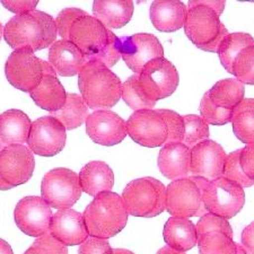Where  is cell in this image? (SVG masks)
Instances as JSON below:
<instances>
[{
    "instance_id": "obj_1",
    "label": "cell",
    "mask_w": 254,
    "mask_h": 254,
    "mask_svg": "<svg viewBox=\"0 0 254 254\" xmlns=\"http://www.w3.org/2000/svg\"><path fill=\"white\" fill-rule=\"evenodd\" d=\"M68 40L83 52L87 61H101L111 68L122 58L121 39L88 14L73 22Z\"/></svg>"
},
{
    "instance_id": "obj_2",
    "label": "cell",
    "mask_w": 254,
    "mask_h": 254,
    "mask_svg": "<svg viewBox=\"0 0 254 254\" xmlns=\"http://www.w3.org/2000/svg\"><path fill=\"white\" fill-rule=\"evenodd\" d=\"M56 19L44 11L15 15L3 27V39L14 50L30 48L34 52L50 48L56 42Z\"/></svg>"
},
{
    "instance_id": "obj_3",
    "label": "cell",
    "mask_w": 254,
    "mask_h": 254,
    "mask_svg": "<svg viewBox=\"0 0 254 254\" xmlns=\"http://www.w3.org/2000/svg\"><path fill=\"white\" fill-rule=\"evenodd\" d=\"M119 77L101 61H87L78 75V86L86 105L93 110H109L122 97Z\"/></svg>"
},
{
    "instance_id": "obj_4",
    "label": "cell",
    "mask_w": 254,
    "mask_h": 254,
    "mask_svg": "<svg viewBox=\"0 0 254 254\" xmlns=\"http://www.w3.org/2000/svg\"><path fill=\"white\" fill-rule=\"evenodd\" d=\"M83 216L89 236L108 240L126 227L129 214L122 196L105 191L94 198L86 207Z\"/></svg>"
},
{
    "instance_id": "obj_5",
    "label": "cell",
    "mask_w": 254,
    "mask_h": 254,
    "mask_svg": "<svg viewBox=\"0 0 254 254\" xmlns=\"http://www.w3.org/2000/svg\"><path fill=\"white\" fill-rule=\"evenodd\" d=\"M208 0H190L184 32L200 50L215 53L229 33Z\"/></svg>"
},
{
    "instance_id": "obj_6",
    "label": "cell",
    "mask_w": 254,
    "mask_h": 254,
    "mask_svg": "<svg viewBox=\"0 0 254 254\" xmlns=\"http://www.w3.org/2000/svg\"><path fill=\"white\" fill-rule=\"evenodd\" d=\"M122 200L129 215L153 218L166 210V187L150 176L133 180L125 188Z\"/></svg>"
},
{
    "instance_id": "obj_7",
    "label": "cell",
    "mask_w": 254,
    "mask_h": 254,
    "mask_svg": "<svg viewBox=\"0 0 254 254\" xmlns=\"http://www.w3.org/2000/svg\"><path fill=\"white\" fill-rule=\"evenodd\" d=\"M208 180L188 176L172 181L166 188V210L173 217H202L207 214L202 189Z\"/></svg>"
},
{
    "instance_id": "obj_8",
    "label": "cell",
    "mask_w": 254,
    "mask_h": 254,
    "mask_svg": "<svg viewBox=\"0 0 254 254\" xmlns=\"http://www.w3.org/2000/svg\"><path fill=\"white\" fill-rule=\"evenodd\" d=\"M202 199L207 212L228 220L243 209L245 192L240 184L222 176L207 182L202 189Z\"/></svg>"
},
{
    "instance_id": "obj_9",
    "label": "cell",
    "mask_w": 254,
    "mask_h": 254,
    "mask_svg": "<svg viewBox=\"0 0 254 254\" xmlns=\"http://www.w3.org/2000/svg\"><path fill=\"white\" fill-rule=\"evenodd\" d=\"M81 192L79 175L64 167L49 171L41 183V198L59 210L70 209L79 200Z\"/></svg>"
},
{
    "instance_id": "obj_10",
    "label": "cell",
    "mask_w": 254,
    "mask_h": 254,
    "mask_svg": "<svg viewBox=\"0 0 254 254\" xmlns=\"http://www.w3.org/2000/svg\"><path fill=\"white\" fill-rule=\"evenodd\" d=\"M5 73L15 88L31 94L43 77V60L38 58L30 48L14 50L6 61Z\"/></svg>"
},
{
    "instance_id": "obj_11",
    "label": "cell",
    "mask_w": 254,
    "mask_h": 254,
    "mask_svg": "<svg viewBox=\"0 0 254 254\" xmlns=\"http://www.w3.org/2000/svg\"><path fill=\"white\" fill-rule=\"evenodd\" d=\"M127 133L134 142L147 148L163 147L169 138L165 119L158 110L134 111L127 121Z\"/></svg>"
},
{
    "instance_id": "obj_12",
    "label": "cell",
    "mask_w": 254,
    "mask_h": 254,
    "mask_svg": "<svg viewBox=\"0 0 254 254\" xmlns=\"http://www.w3.org/2000/svg\"><path fill=\"white\" fill-rule=\"evenodd\" d=\"M139 83L146 96L156 103L171 96L180 83L175 65L165 58L149 61L139 73Z\"/></svg>"
},
{
    "instance_id": "obj_13",
    "label": "cell",
    "mask_w": 254,
    "mask_h": 254,
    "mask_svg": "<svg viewBox=\"0 0 254 254\" xmlns=\"http://www.w3.org/2000/svg\"><path fill=\"white\" fill-rule=\"evenodd\" d=\"M67 133L61 122L53 117L39 118L32 124L27 147L38 156L52 157L64 148Z\"/></svg>"
},
{
    "instance_id": "obj_14",
    "label": "cell",
    "mask_w": 254,
    "mask_h": 254,
    "mask_svg": "<svg viewBox=\"0 0 254 254\" xmlns=\"http://www.w3.org/2000/svg\"><path fill=\"white\" fill-rule=\"evenodd\" d=\"M15 223L24 234L32 237L50 233L52 220L51 207L42 198L35 195L25 196L16 204Z\"/></svg>"
},
{
    "instance_id": "obj_15",
    "label": "cell",
    "mask_w": 254,
    "mask_h": 254,
    "mask_svg": "<svg viewBox=\"0 0 254 254\" xmlns=\"http://www.w3.org/2000/svg\"><path fill=\"white\" fill-rule=\"evenodd\" d=\"M35 169L33 151L24 145H8L0 151V179L11 188L31 180Z\"/></svg>"
},
{
    "instance_id": "obj_16",
    "label": "cell",
    "mask_w": 254,
    "mask_h": 254,
    "mask_svg": "<svg viewBox=\"0 0 254 254\" xmlns=\"http://www.w3.org/2000/svg\"><path fill=\"white\" fill-rule=\"evenodd\" d=\"M121 57L130 70L139 75L149 61L164 58V49L155 35L138 33L121 38Z\"/></svg>"
},
{
    "instance_id": "obj_17",
    "label": "cell",
    "mask_w": 254,
    "mask_h": 254,
    "mask_svg": "<svg viewBox=\"0 0 254 254\" xmlns=\"http://www.w3.org/2000/svg\"><path fill=\"white\" fill-rule=\"evenodd\" d=\"M86 132L94 142L104 147L116 146L127 137V122L110 110L94 111L86 120Z\"/></svg>"
},
{
    "instance_id": "obj_18",
    "label": "cell",
    "mask_w": 254,
    "mask_h": 254,
    "mask_svg": "<svg viewBox=\"0 0 254 254\" xmlns=\"http://www.w3.org/2000/svg\"><path fill=\"white\" fill-rule=\"evenodd\" d=\"M227 154L219 143L214 140H204L191 149V176H199L214 181L222 178Z\"/></svg>"
},
{
    "instance_id": "obj_19",
    "label": "cell",
    "mask_w": 254,
    "mask_h": 254,
    "mask_svg": "<svg viewBox=\"0 0 254 254\" xmlns=\"http://www.w3.org/2000/svg\"><path fill=\"white\" fill-rule=\"evenodd\" d=\"M50 234L65 247L83 244L89 236L84 216L72 209H64L53 215Z\"/></svg>"
},
{
    "instance_id": "obj_20",
    "label": "cell",
    "mask_w": 254,
    "mask_h": 254,
    "mask_svg": "<svg viewBox=\"0 0 254 254\" xmlns=\"http://www.w3.org/2000/svg\"><path fill=\"white\" fill-rule=\"evenodd\" d=\"M44 73L41 83L30 95L39 108L50 113L57 112L64 108L67 100V93L52 65L43 60Z\"/></svg>"
},
{
    "instance_id": "obj_21",
    "label": "cell",
    "mask_w": 254,
    "mask_h": 254,
    "mask_svg": "<svg viewBox=\"0 0 254 254\" xmlns=\"http://www.w3.org/2000/svg\"><path fill=\"white\" fill-rule=\"evenodd\" d=\"M49 64L55 69L57 75L72 77L79 75L81 69L87 64V59L71 41L61 39L50 47Z\"/></svg>"
},
{
    "instance_id": "obj_22",
    "label": "cell",
    "mask_w": 254,
    "mask_h": 254,
    "mask_svg": "<svg viewBox=\"0 0 254 254\" xmlns=\"http://www.w3.org/2000/svg\"><path fill=\"white\" fill-rule=\"evenodd\" d=\"M158 169L172 181L190 175L191 149L182 142L165 143L158 154Z\"/></svg>"
},
{
    "instance_id": "obj_23",
    "label": "cell",
    "mask_w": 254,
    "mask_h": 254,
    "mask_svg": "<svg viewBox=\"0 0 254 254\" xmlns=\"http://www.w3.org/2000/svg\"><path fill=\"white\" fill-rule=\"evenodd\" d=\"M150 20L159 32H175L186 24L188 9L182 1L178 0H156L149 9Z\"/></svg>"
},
{
    "instance_id": "obj_24",
    "label": "cell",
    "mask_w": 254,
    "mask_h": 254,
    "mask_svg": "<svg viewBox=\"0 0 254 254\" xmlns=\"http://www.w3.org/2000/svg\"><path fill=\"white\" fill-rule=\"evenodd\" d=\"M94 17L109 30L126 26L133 15L131 0H95L93 3Z\"/></svg>"
},
{
    "instance_id": "obj_25",
    "label": "cell",
    "mask_w": 254,
    "mask_h": 254,
    "mask_svg": "<svg viewBox=\"0 0 254 254\" xmlns=\"http://www.w3.org/2000/svg\"><path fill=\"white\" fill-rule=\"evenodd\" d=\"M163 236L167 247L175 251L187 252L198 244L196 227L189 218L172 216L164 225Z\"/></svg>"
},
{
    "instance_id": "obj_26",
    "label": "cell",
    "mask_w": 254,
    "mask_h": 254,
    "mask_svg": "<svg viewBox=\"0 0 254 254\" xmlns=\"http://www.w3.org/2000/svg\"><path fill=\"white\" fill-rule=\"evenodd\" d=\"M31 119L19 110H8L0 116V141L8 145H24L32 129Z\"/></svg>"
},
{
    "instance_id": "obj_27",
    "label": "cell",
    "mask_w": 254,
    "mask_h": 254,
    "mask_svg": "<svg viewBox=\"0 0 254 254\" xmlns=\"http://www.w3.org/2000/svg\"><path fill=\"white\" fill-rule=\"evenodd\" d=\"M81 190L89 195L96 196L105 191H111L114 186V174L108 164L93 161L86 164L79 173Z\"/></svg>"
},
{
    "instance_id": "obj_28",
    "label": "cell",
    "mask_w": 254,
    "mask_h": 254,
    "mask_svg": "<svg viewBox=\"0 0 254 254\" xmlns=\"http://www.w3.org/2000/svg\"><path fill=\"white\" fill-rule=\"evenodd\" d=\"M212 103L220 109L234 110L244 100V85L236 78L217 81L207 92Z\"/></svg>"
},
{
    "instance_id": "obj_29",
    "label": "cell",
    "mask_w": 254,
    "mask_h": 254,
    "mask_svg": "<svg viewBox=\"0 0 254 254\" xmlns=\"http://www.w3.org/2000/svg\"><path fill=\"white\" fill-rule=\"evenodd\" d=\"M50 117L56 118L61 122L65 130H73L79 128L87 120L89 117L88 106L78 94L67 93V100L64 108L59 111L50 113Z\"/></svg>"
},
{
    "instance_id": "obj_30",
    "label": "cell",
    "mask_w": 254,
    "mask_h": 254,
    "mask_svg": "<svg viewBox=\"0 0 254 254\" xmlns=\"http://www.w3.org/2000/svg\"><path fill=\"white\" fill-rule=\"evenodd\" d=\"M232 124L236 138L247 145L254 143V98H244L236 106Z\"/></svg>"
},
{
    "instance_id": "obj_31",
    "label": "cell",
    "mask_w": 254,
    "mask_h": 254,
    "mask_svg": "<svg viewBox=\"0 0 254 254\" xmlns=\"http://www.w3.org/2000/svg\"><path fill=\"white\" fill-rule=\"evenodd\" d=\"M249 47H254V39L249 33H229L225 36L218 48V57L223 67L233 75V64L241 51Z\"/></svg>"
},
{
    "instance_id": "obj_32",
    "label": "cell",
    "mask_w": 254,
    "mask_h": 254,
    "mask_svg": "<svg viewBox=\"0 0 254 254\" xmlns=\"http://www.w3.org/2000/svg\"><path fill=\"white\" fill-rule=\"evenodd\" d=\"M199 254H237V243L222 232H210L198 239Z\"/></svg>"
},
{
    "instance_id": "obj_33",
    "label": "cell",
    "mask_w": 254,
    "mask_h": 254,
    "mask_svg": "<svg viewBox=\"0 0 254 254\" xmlns=\"http://www.w3.org/2000/svg\"><path fill=\"white\" fill-rule=\"evenodd\" d=\"M122 98L125 103L132 109L133 111L140 110H153L156 103L150 101L142 91L140 83H139V75L134 73L127 79L122 85Z\"/></svg>"
},
{
    "instance_id": "obj_34",
    "label": "cell",
    "mask_w": 254,
    "mask_h": 254,
    "mask_svg": "<svg viewBox=\"0 0 254 254\" xmlns=\"http://www.w3.org/2000/svg\"><path fill=\"white\" fill-rule=\"evenodd\" d=\"M183 121L186 131H184L182 143L192 149L198 143L208 140L210 136V130H209V125L203 120L202 117L188 114L183 117Z\"/></svg>"
},
{
    "instance_id": "obj_35",
    "label": "cell",
    "mask_w": 254,
    "mask_h": 254,
    "mask_svg": "<svg viewBox=\"0 0 254 254\" xmlns=\"http://www.w3.org/2000/svg\"><path fill=\"white\" fill-rule=\"evenodd\" d=\"M233 75L242 84L254 85V47L240 52L233 64Z\"/></svg>"
},
{
    "instance_id": "obj_36",
    "label": "cell",
    "mask_w": 254,
    "mask_h": 254,
    "mask_svg": "<svg viewBox=\"0 0 254 254\" xmlns=\"http://www.w3.org/2000/svg\"><path fill=\"white\" fill-rule=\"evenodd\" d=\"M233 112L234 110L220 109L216 106L211 102L208 93H204L201 102H200V114L208 125L224 126L228 122H232Z\"/></svg>"
},
{
    "instance_id": "obj_37",
    "label": "cell",
    "mask_w": 254,
    "mask_h": 254,
    "mask_svg": "<svg viewBox=\"0 0 254 254\" xmlns=\"http://www.w3.org/2000/svg\"><path fill=\"white\" fill-rule=\"evenodd\" d=\"M241 149H237L235 151H232L231 154L227 155L226 163H225L224 167V178H226L231 181L235 182L243 188H250L254 186V181L249 179L241 167Z\"/></svg>"
},
{
    "instance_id": "obj_38",
    "label": "cell",
    "mask_w": 254,
    "mask_h": 254,
    "mask_svg": "<svg viewBox=\"0 0 254 254\" xmlns=\"http://www.w3.org/2000/svg\"><path fill=\"white\" fill-rule=\"evenodd\" d=\"M195 227L198 239L210 232H222L225 235H227L228 237L233 239V231L228 220L223 218V217L210 214V212H207L206 215L200 217Z\"/></svg>"
},
{
    "instance_id": "obj_39",
    "label": "cell",
    "mask_w": 254,
    "mask_h": 254,
    "mask_svg": "<svg viewBox=\"0 0 254 254\" xmlns=\"http://www.w3.org/2000/svg\"><path fill=\"white\" fill-rule=\"evenodd\" d=\"M24 254H68V250L50 233H47L38 237Z\"/></svg>"
},
{
    "instance_id": "obj_40",
    "label": "cell",
    "mask_w": 254,
    "mask_h": 254,
    "mask_svg": "<svg viewBox=\"0 0 254 254\" xmlns=\"http://www.w3.org/2000/svg\"><path fill=\"white\" fill-rule=\"evenodd\" d=\"M158 111L165 119L167 129H169V138H167L166 143L182 142L184 131H186L183 117L172 110H158Z\"/></svg>"
},
{
    "instance_id": "obj_41",
    "label": "cell",
    "mask_w": 254,
    "mask_h": 254,
    "mask_svg": "<svg viewBox=\"0 0 254 254\" xmlns=\"http://www.w3.org/2000/svg\"><path fill=\"white\" fill-rule=\"evenodd\" d=\"M87 14V11L81 10L79 8H65V9L61 10L56 18L58 34L64 40H68L69 31H70V27L73 22L81 17V16H85Z\"/></svg>"
},
{
    "instance_id": "obj_42",
    "label": "cell",
    "mask_w": 254,
    "mask_h": 254,
    "mask_svg": "<svg viewBox=\"0 0 254 254\" xmlns=\"http://www.w3.org/2000/svg\"><path fill=\"white\" fill-rule=\"evenodd\" d=\"M78 254H113V249L106 240L88 237L80 244Z\"/></svg>"
},
{
    "instance_id": "obj_43",
    "label": "cell",
    "mask_w": 254,
    "mask_h": 254,
    "mask_svg": "<svg viewBox=\"0 0 254 254\" xmlns=\"http://www.w3.org/2000/svg\"><path fill=\"white\" fill-rule=\"evenodd\" d=\"M240 162L245 175L254 181V143H250L242 148Z\"/></svg>"
},
{
    "instance_id": "obj_44",
    "label": "cell",
    "mask_w": 254,
    "mask_h": 254,
    "mask_svg": "<svg viewBox=\"0 0 254 254\" xmlns=\"http://www.w3.org/2000/svg\"><path fill=\"white\" fill-rule=\"evenodd\" d=\"M39 1H6V0H2L1 5L7 8L8 10L13 11L16 15H22L26 13H31V11H34L36 6H38Z\"/></svg>"
},
{
    "instance_id": "obj_45",
    "label": "cell",
    "mask_w": 254,
    "mask_h": 254,
    "mask_svg": "<svg viewBox=\"0 0 254 254\" xmlns=\"http://www.w3.org/2000/svg\"><path fill=\"white\" fill-rule=\"evenodd\" d=\"M241 242L248 254H254V222L243 229Z\"/></svg>"
},
{
    "instance_id": "obj_46",
    "label": "cell",
    "mask_w": 254,
    "mask_h": 254,
    "mask_svg": "<svg viewBox=\"0 0 254 254\" xmlns=\"http://www.w3.org/2000/svg\"><path fill=\"white\" fill-rule=\"evenodd\" d=\"M0 254H14L13 249L6 241L0 239Z\"/></svg>"
},
{
    "instance_id": "obj_47",
    "label": "cell",
    "mask_w": 254,
    "mask_h": 254,
    "mask_svg": "<svg viewBox=\"0 0 254 254\" xmlns=\"http://www.w3.org/2000/svg\"><path fill=\"white\" fill-rule=\"evenodd\" d=\"M156 254H186V252H180V251H175V250L171 249L169 247H164L162 248Z\"/></svg>"
},
{
    "instance_id": "obj_48",
    "label": "cell",
    "mask_w": 254,
    "mask_h": 254,
    "mask_svg": "<svg viewBox=\"0 0 254 254\" xmlns=\"http://www.w3.org/2000/svg\"><path fill=\"white\" fill-rule=\"evenodd\" d=\"M5 147H6L5 143H2L1 141H0V151L5 148ZM10 189H13V188H11L10 186H8V184H6L1 179H0V191H7V190H10Z\"/></svg>"
},
{
    "instance_id": "obj_49",
    "label": "cell",
    "mask_w": 254,
    "mask_h": 254,
    "mask_svg": "<svg viewBox=\"0 0 254 254\" xmlns=\"http://www.w3.org/2000/svg\"><path fill=\"white\" fill-rule=\"evenodd\" d=\"M113 254H133L129 250L125 249H113Z\"/></svg>"
},
{
    "instance_id": "obj_50",
    "label": "cell",
    "mask_w": 254,
    "mask_h": 254,
    "mask_svg": "<svg viewBox=\"0 0 254 254\" xmlns=\"http://www.w3.org/2000/svg\"><path fill=\"white\" fill-rule=\"evenodd\" d=\"M237 254H248V252L245 251L244 248L239 243H237Z\"/></svg>"
},
{
    "instance_id": "obj_51",
    "label": "cell",
    "mask_w": 254,
    "mask_h": 254,
    "mask_svg": "<svg viewBox=\"0 0 254 254\" xmlns=\"http://www.w3.org/2000/svg\"><path fill=\"white\" fill-rule=\"evenodd\" d=\"M3 36V26L0 23V41H1V38Z\"/></svg>"
}]
</instances>
